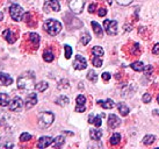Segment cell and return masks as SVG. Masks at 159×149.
Here are the masks:
<instances>
[{
	"instance_id": "obj_12",
	"label": "cell",
	"mask_w": 159,
	"mask_h": 149,
	"mask_svg": "<svg viewBox=\"0 0 159 149\" xmlns=\"http://www.w3.org/2000/svg\"><path fill=\"white\" fill-rule=\"evenodd\" d=\"M53 142V139L51 136H42L40 140L37 141V148H45L49 147Z\"/></svg>"
},
{
	"instance_id": "obj_18",
	"label": "cell",
	"mask_w": 159,
	"mask_h": 149,
	"mask_svg": "<svg viewBox=\"0 0 159 149\" xmlns=\"http://www.w3.org/2000/svg\"><path fill=\"white\" fill-rule=\"evenodd\" d=\"M91 25H92V28H93V31H94V33H95V35H97L98 37H102V36H103V31H102L101 26H100L97 21H92Z\"/></svg>"
},
{
	"instance_id": "obj_43",
	"label": "cell",
	"mask_w": 159,
	"mask_h": 149,
	"mask_svg": "<svg viewBox=\"0 0 159 149\" xmlns=\"http://www.w3.org/2000/svg\"><path fill=\"white\" fill-rule=\"evenodd\" d=\"M2 19H4V13H2V12H0V21H1Z\"/></svg>"
},
{
	"instance_id": "obj_38",
	"label": "cell",
	"mask_w": 159,
	"mask_h": 149,
	"mask_svg": "<svg viewBox=\"0 0 159 149\" xmlns=\"http://www.w3.org/2000/svg\"><path fill=\"white\" fill-rule=\"evenodd\" d=\"M106 14H107V9L105 8V7L99 8V11H98V15H99V17H105Z\"/></svg>"
},
{
	"instance_id": "obj_16",
	"label": "cell",
	"mask_w": 159,
	"mask_h": 149,
	"mask_svg": "<svg viewBox=\"0 0 159 149\" xmlns=\"http://www.w3.org/2000/svg\"><path fill=\"white\" fill-rule=\"evenodd\" d=\"M103 117V114L101 115H94V114H89V123H93V125H95V127H100L101 126V118Z\"/></svg>"
},
{
	"instance_id": "obj_15",
	"label": "cell",
	"mask_w": 159,
	"mask_h": 149,
	"mask_svg": "<svg viewBox=\"0 0 159 149\" xmlns=\"http://www.w3.org/2000/svg\"><path fill=\"white\" fill-rule=\"evenodd\" d=\"M12 83H13V78L9 74L0 72V85L1 86H9Z\"/></svg>"
},
{
	"instance_id": "obj_1",
	"label": "cell",
	"mask_w": 159,
	"mask_h": 149,
	"mask_svg": "<svg viewBox=\"0 0 159 149\" xmlns=\"http://www.w3.org/2000/svg\"><path fill=\"white\" fill-rule=\"evenodd\" d=\"M35 74L33 71L22 74L18 78V88L20 90H31L35 88Z\"/></svg>"
},
{
	"instance_id": "obj_2",
	"label": "cell",
	"mask_w": 159,
	"mask_h": 149,
	"mask_svg": "<svg viewBox=\"0 0 159 149\" xmlns=\"http://www.w3.org/2000/svg\"><path fill=\"white\" fill-rule=\"evenodd\" d=\"M62 23L58 20H55V19H48L43 25L44 31L51 36H56L57 34H59L62 31Z\"/></svg>"
},
{
	"instance_id": "obj_37",
	"label": "cell",
	"mask_w": 159,
	"mask_h": 149,
	"mask_svg": "<svg viewBox=\"0 0 159 149\" xmlns=\"http://www.w3.org/2000/svg\"><path fill=\"white\" fill-rule=\"evenodd\" d=\"M116 2L119 5H121V6H128V5H130L133 2V0H116Z\"/></svg>"
},
{
	"instance_id": "obj_20",
	"label": "cell",
	"mask_w": 159,
	"mask_h": 149,
	"mask_svg": "<svg viewBox=\"0 0 159 149\" xmlns=\"http://www.w3.org/2000/svg\"><path fill=\"white\" fill-rule=\"evenodd\" d=\"M117 110H119V112H120V114L121 115H123V117H125V115H128L129 114V107L124 103H119L117 104Z\"/></svg>"
},
{
	"instance_id": "obj_10",
	"label": "cell",
	"mask_w": 159,
	"mask_h": 149,
	"mask_svg": "<svg viewBox=\"0 0 159 149\" xmlns=\"http://www.w3.org/2000/svg\"><path fill=\"white\" fill-rule=\"evenodd\" d=\"M26 108L27 110H30L31 107H34V106L37 104V96H36V93L31 92V93H28L26 97Z\"/></svg>"
},
{
	"instance_id": "obj_42",
	"label": "cell",
	"mask_w": 159,
	"mask_h": 149,
	"mask_svg": "<svg viewBox=\"0 0 159 149\" xmlns=\"http://www.w3.org/2000/svg\"><path fill=\"white\" fill-rule=\"evenodd\" d=\"M1 147H11V148H12V147H13V145H12V143H6V145H2Z\"/></svg>"
},
{
	"instance_id": "obj_5",
	"label": "cell",
	"mask_w": 159,
	"mask_h": 149,
	"mask_svg": "<svg viewBox=\"0 0 159 149\" xmlns=\"http://www.w3.org/2000/svg\"><path fill=\"white\" fill-rule=\"evenodd\" d=\"M86 0H67L69 7L75 14H80L83 12Z\"/></svg>"
},
{
	"instance_id": "obj_11",
	"label": "cell",
	"mask_w": 159,
	"mask_h": 149,
	"mask_svg": "<svg viewBox=\"0 0 159 149\" xmlns=\"http://www.w3.org/2000/svg\"><path fill=\"white\" fill-rule=\"evenodd\" d=\"M77 107H75V112H85L86 110V97L83 94H79L77 97Z\"/></svg>"
},
{
	"instance_id": "obj_23",
	"label": "cell",
	"mask_w": 159,
	"mask_h": 149,
	"mask_svg": "<svg viewBox=\"0 0 159 149\" xmlns=\"http://www.w3.org/2000/svg\"><path fill=\"white\" fill-rule=\"evenodd\" d=\"M9 97L6 93H0V106H8Z\"/></svg>"
},
{
	"instance_id": "obj_14",
	"label": "cell",
	"mask_w": 159,
	"mask_h": 149,
	"mask_svg": "<svg viewBox=\"0 0 159 149\" xmlns=\"http://www.w3.org/2000/svg\"><path fill=\"white\" fill-rule=\"evenodd\" d=\"M2 37H4L8 43H14L15 41H16V35L13 33V31L12 29H6V31H4V33H2Z\"/></svg>"
},
{
	"instance_id": "obj_3",
	"label": "cell",
	"mask_w": 159,
	"mask_h": 149,
	"mask_svg": "<svg viewBox=\"0 0 159 149\" xmlns=\"http://www.w3.org/2000/svg\"><path fill=\"white\" fill-rule=\"evenodd\" d=\"M55 120V115L52 112H42L39 117V126L41 128H48L49 126H51Z\"/></svg>"
},
{
	"instance_id": "obj_9",
	"label": "cell",
	"mask_w": 159,
	"mask_h": 149,
	"mask_svg": "<svg viewBox=\"0 0 159 149\" xmlns=\"http://www.w3.org/2000/svg\"><path fill=\"white\" fill-rule=\"evenodd\" d=\"M61 9V5L57 0H48L44 4V11L47 13H49L50 11H53V12H58Z\"/></svg>"
},
{
	"instance_id": "obj_40",
	"label": "cell",
	"mask_w": 159,
	"mask_h": 149,
	"mask_svg": "<svg viewBox=\"0 0 159 149\" xmlns=\"http://www.w3.org/2000/svg\"><path fill=\"white\" fill-rule=\"evenodd\" d=\"M152 54L153 55H158L159 54V43H156L153 49H152Z\"/></svg>"
},
{
	"instance_id": "obj_35",
	"label": "cell",
	"mask_w": 159,
	"mask_h": 149,
	"mask_svg": "<svg viewBox=\"0 0 159 149\" xmlns=\"http://www.w3.org/2000/svg\"><path fill=\"white\" fill-rule=\"evenodd\" d=\"M29 140H31V135L29 133H22L20 135V141L21 142H26V141H29Z\"/></svg>"
},
{
	"instance_id": "obj_4",
	"label": "cell",
	"mask_w": 159,
	"mask_h": 149,
	"mask_svg": "<svg viewBox=\"0 0 159 149\" xmlns=\"http://www.w3.org/2000/svg\"><path fill=\"white\" fill-rule=\"evenodd\" d=\"M9 15L14 21H21L23 17L22 7L18 4H13L9 6Z\"/></svg>"
},
{
	"instance_id": "obj_26",
	"label": "cell",
	"mask_w": 159,
	"mask_h": 149,
	"mask_svg": "<svg viewBox=\"0 0 159 149\" xmlns=\"http://www.w3.org/2000/svg\"><path fill=\"white\" fill-rule=\"evenodd\" d=\"M109 142H111V146H117L121 142V135H120L119 133H115V134H113L111 137V140H109Z\"/></svg>"
},
{
	"instance_id": "obj_29",
	"label": "cell",
	"mask_w": 159,
	"mask_h": 149,
	"mask_svg": "<svg viewBox=\"0 0 159 149\" xmlns=\"http://www.w3.org/2000/svg\"><path fill=\"white\" fill-rule=\"evenodd\" d=\"M155 140H156L155 135H145L144 136V139H143V143L146 146H150L155 142Z\"/></svg>"
},
{
	"instance_id": "obj_22",
	"label": "cell",
	"mask_w": 159,
	"mask_h": 149,
	"mask_svg": "<svg viewBox=\"0 0 159 149\" xmlns=\"http://www.w3.org/2000/svg\"><path fill=\"white\" fill-rule=\"evenodd\" d=\"M144 64L142 63V62H134L133 64H131V69L134 71H137V72H141V71H144Z\"/></svg>"
},
{
	"instance_id": "obj_27",
	"label": "cell",
	"mask_w": 159,
	"mask_h": 149,
	"mask_svg": "<svg viewBox=\"0 0 159 149\" xmlns=\"http://www.w3.org/2000/svg\"><path fill=\"white\" fill-rule=\"evenodd\" d=\"M48 88H49V84L47 83V82H40L39 84L35 85L36 91H39V92H43V91H45Z\"/></svg>"
},
{
	"instance_id": "obj_24",
	"label": "cell",
	"mask_w": 159,
	"mask_h": 149,
	"mask_svg": "<svg viewBox=\"0 0 159 149\" xmlns=\"http://www.w3.org/2000/svg\"><path fill=\"white\" fill-rule=\"evenodd\" d=\"M92 54L94 56H99V57H102L105 55V50L101 48V47H99V46H95V47H93L92 48Z\"/></svg>"
},
{
	"instance_id": "obj_33",
	"label": "cell",
	"mask_w": 159,
	"mask_h": 149,
	"mask_svg": "<svg viewBox=\"0 0 159 149\" xmlns=\"http://www.w3.org/2000/svg\"><path fill=\"white\" fill-rule=\"evenodd\" d=\"M64 50H65V58H71V56H72V48H71L69 44H65L64 46Z\"/></svg>"
},
{
	"instance_id": "obj_13",
	"label": "cell",
	"mask_w": 159,
	"mask_h": 149,
	"mask_svg": "<svg viewBox=\"0 0 159 149\" xmlns=\"http://www.w3.org/2000/svg\"><path fill=\"white\" fill-rule=\"evenodd\" d=\"M121 125V120L117 115H115V114H111L109 117H108V126L111 128V129H115V128H117Z\"/></svg>"
},
{
	"instance_id": "obj_39",
	"label": "cell",
	"mask_w": 159,
	"mask_h": 149,
	"mask_svg": "<svg viewBox=\"0 0 159 149\" xmlns=\"http://www.w3.org/2000/svg\"><path fill=\"white\" fill-rule=\"evenodd\" d=\"M111 74H109V72H103V74H102V78H103V80H106V82H108V80H109V79H111Z\"/></svg>"
},
{
	"instance_id": "obj_32",
	"label": "cell",
	"mask_w": 159,
	"mask_h": 149,
	"mask_svg": "<svg viewBox=\"0 0 159 149\" xmlns=\"http://www.w3.org/2000/svg\"><path fill=\"white\" fill-rule=\"evenodd\" d=\"M56 104H57V105H59V106L66 105V104H69V98H67V97H65V96H61L57 100H56Z\"/></svg>"
},
{
	"instance_id": "obj_7",
	"label": "cell",
	"mask_w": 159,
	"mask_h": 149,
	"mask_svg": "<svg viewBox=\"0 0 159 149\" xmlns=\"http://www.w3.org/2000/svg\"><path fill=\"white\" fill-rule=\"evenodd\" d=\"M9 110L12 111V112H20V111L22 110L23 107V101L22 99L20 98V97H14L13 100L9 101Z\"/></svg>"
},
{
	"instance_id": "obj_8",
	"label": "cell",
	"mask_w": 159,
	"mask_h": 149,
	"mask_svg": "<svg viewBox=\"0 0 159 149\" xmlns=\"http://www.w3.org/2000/svg\"><path fill=\"white\" fill-rule=\"evenodd\" d=\"M73 68L75 70H84L87 68V61L84 56L81 55H77L75 58V62H73Z\"/></svg>"
},
{
	"instance_id": "obj_21",
	"label": "cell",
	"mask_w": 159,
	"mask_h": 149,
	"mask_svg": "<svg viewBox=\"0 0 159 149\" xmlns=\"http://www.w3.org/2000/svg\"><path fill=\"white\" fill-rule=\"evenodd\" d=\"M89 136H91L92 140L99 141L102 136V132L100 131V129H91V132H89Z\"/></svg>"
},
{
	"instance_id": "obj_19",
	"label": "cell",
	"mask_w": 159,
	"mask_h": 149,
	"mask_svg": "<svg viewBox=\"0 0 159 149\" xmlns=\"http://www.w3.org/2000/svg\"><path fill=\"white\" fill-rule=\"evenodd\" d=\"M98 104L100 106H102L103 108H106V110H111V108H113L115 106V103L111 99H107V100H99L98 101Z\"/></svg>"
},
{
	"instance_id": "obj_44",
	"label": "cell",
	"mask_w": 159,
	"mask_h": 149,
	"mask_svg": "<svg viewBox=\"0 0 159 149\" xmlns=\"http://www.w3.org/2000/svg\"><path fill=\"white\" fill-rule=\"evenodd\" d=\"M157 101H158V104H159V94H158V97H157Z\"/></svg>"
},
{
	"instance_id": "obj_31",
	"label": "cell",
	"mask_w": 159,
	"mask_h": 149,
	"mask_svg": "<svg viewBox=\"0 0 159 149\" xmlns=\"http://www.w3.org/2000/svg\"><path fill=\"white\" fill-rule=\"evenodd\" d=\"M92 63L94 66H97V68H101L102 66V57H99V56H94L93 55V58H92Z\"/></svg>"
},
{
	"instance_id": "obj_45",
	"label": "cell",
	"mask_w": 159,
	"mask_h": 149,
	"mask_svg": "<svg viewBox=\"0 0 159 149\" xmlns=\"http://www.w3.org/2000/svg\"><path fill=\"white\" fill-rule=\"evenodd\" d=\"M108 1V4H111V0H107Z\"/></svg>"
},
{
	"instance_id": "obj_25",
	"label": "cell",
	"mask_w": 159,
	"mask_h": 149,
	"mask_svg": "<svg viewBox=\"0 0 159 149\" xmlns=\"http://www.w3.org/2000/svg\"><path fill=\"white\" fill-rule=\"evenodd\" d=\"M43 60H44L45 62L50 63V62H52L53 60H55V55L52 54V51H50V50H45L44 53H43Z\"/></svg>"
},
{
	"instance_id": "obj_6",
	"label": "cell",
	"mask_w": 159,
	"mask_h": 149,
	"mask_svg": "<svg viewBox=\"0 0 159 149\" xmlns=\"http://www.w3.org/2000/svg\"><path fill=\"white\" fill-rule=\"evenodd\" d=\"M103 27L108 35H115L117 33V21L115 20H105Z\"/></svg>"
},
{
	"instance_id": "obj_36",
	"label": "cell",
	"mask_w": 159,
	"mask_h": 149,
	"mask_svg": "<svg viewBox=\"0 0 159 149\" xmlns=\"http://www.w3.org/2000/svg\"><path fill=\"white\" fill-rule=\"evenodd\" d=\"M142 100H143V103H145V104H149V103L152 100L151 93H144V94H143V98H142Z\"/></svg>"
},
{
	"instance_id": "obj_41",
	"label": "cell",
	"mask_w": 159,
	"mask_h": 149,
	"mask_svg": "<svg viewBox=\"0 0 159 149\" xmlns=\"http://www.w3.org/2000/svg\"><path fill=\"white\" fill-rule=\"evenodd\" d=\"M95 8H97V5L91 4L89 6V13H94V12H95Z\"/></svg>"
},
{
	"instance_id": "obj_17",
	"label": "cell",
	"mask_w": 159,
	"mask_h": 149,
	"mask_svg": "<svg viewBox=\"0 0 159 149\" xmlns=\"http://www.w3.org/2000/svg\"><path fill=\"white\" fill-rule=\"evenodd\" d=\"M28 36H29V41L31 42L33 47L36 49L39 48V46H40V35L36 34V33H30Z\"/></svg>"
},
{
	"instance_id": "obj_30",
	"label": "cell",
	"mask_w": 159,
	"mask_h": 149,
	"mask_svg": "<svg viewBox=\"0 0 159 149\" xmlns=\"http://www.w3.org/2000/svg\"><path fill=\"white\" fill-rule=\"evenodd\" d=\"M87 79H89V82H92V83H97L98 74H95V71H94V70H89V72H87Z\"/></svg>"
},
{
	"instance_id": "obj_28",
	"label": "cell",
	"mask_w": 159,
	"mask_h": 149,
	"mask_svg": "<svg viewBox=\"0 0 159 149\" xmlns=\"http://www.w3.org/2000/svg\"><path fill=\"white\" fill-rule=\"evenodd\" d=\"M64 142H65V139H64V136L59 135L57 136L55 140H53V147H56V148H59V147H62L64 145Z\"/></svg>"
},
{
	"instance_id": "obj_34",
	"label": "cell",
	"mask_w": 159,
	"mask_h": 149,
	"mask_svg": "<svg viewBox=\"0 0 159 149\" xmlns=\"http://www.w3.org/2000/svg\"><path fill=\"white\" fill-rule=\"evenodd\" d=\"M89 41H91V35H89V33L83 34V36H81V43L84 44V46H87V43H89Z\"/></svg>"
}]
</instances>
